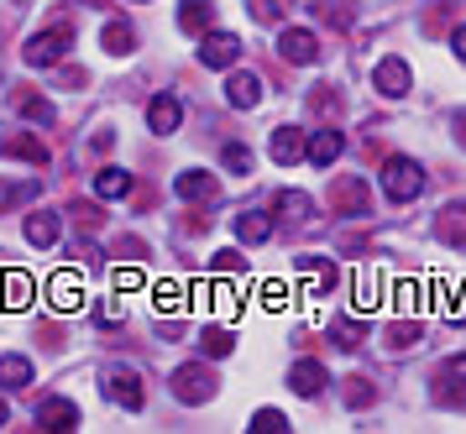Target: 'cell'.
<instances>
[{
    "mask_svg": "<svg viewBox=\"0 0 466 434\" xmlns=\"http://www.w3.org/2000/svg\"><path fill=\"white\" fill-rule=\"evenodd\" d=\"M68 47H74V21H68V16H53V26H43L37 37L26 42L22 58L32 63V68H53V63H64Z\"/></svg>",
    "mask_w": 466,
    "mask_h": 434,
    "instance_id": "obj_1",
    "label": "cell"
},
{
    "mask_svg": "<svg viewBox=\"0 0 466 434\" xmlns=\"http://www.w3.org/2000/svg\"><path fill=\"white\" fill-rule=\"evenodd\" d=\"M382 194H388L393 205L420 199L424 194V167L414 163V157H388V163H382Z\"/></svg>",
    "mask_w": 466,
    "mask_h": 434,
    "instance_id": "obj_2",
    "label": "cell"
},
{
    "mask_svg": "<svg viewBox=\"0 0 466 434\" xmlns=\"http://www.w3.org/2000/svg\"><path fill=\"white\" fill-rule=\"evenodd\" d=\"M294 272H299V298H309V304L340 283V267L325 262V257H294Z\"/></svg>",
    "mask_w": 466,
    "mask_h": 434,
    "instance_id": "obj_3",
    "label": "cell"
},
{
    "mask_svg": "<svg viewBox=\"0 0 466 434\" xmlns=\"http://www.w3.org/2000/svg\"><path fill=\"white\" fill-rule=\"evenodd\" d=\"M173 398H178V403H189V409H199V403H210L215 398V388H220V382H215V372L210 367H178V372H173Z\"/></svg>",
    "mask_w": 466,
    "mask_h": 434,
    "instance_id": "obj_4",
    "label": "cell"
},
{
    "mask_svg": "<svg viewBox=\"0 0 466 434\" xmlns=\"http://www.w3.org/2000/svg\"><path fill=\"white\" fill-rule=\"evenodd\" d=\"M278 53H283V63L309 68V63H319V37L309 26H283V32H278Z\"/></svg>",
    "mask_w": 466,
    "mask_h": 434,
    "instance_id": "obj_5",
    "label": "cell"
},
{
    "mask_svg": "<svg viewBox=\"0 0 466 434\" xmlns=\"http://www.w3.org/2000/svg\"><path fill=\"white\" fill-rule=\"evenodd\" d=\"M106 398L137 414V409H142V398H147V393H142V377L131 372V367H110V372H106Z\"/></svg>",
    "mask_w": 466,
    "mask_h": 434,
    "instance_id": "obj_6",
    "label": "cell"
},
{
    "mask_svg": "<svg viewBox=\"0 0 466 434\" xmlns=\"http://www.w3.org/2000/svg\"><path fill=\"white\" fill-rule=\"evenodd\" d=\"M372 84H378V95H388V100H403V95L414 89V74H409L403 58H382L378 68H372Z\"/></svg>",
    "mask_w": 466,
    "mask_h": 434,
    "instance_id": "obj_7",
    "label": "cell"
},
{
    "mask_svg": "<svg viewBox=\"0 0 466 434\" xmlns=\"http://www.w3.org/2000/svg\"><path fill=\"white\" fill-rule=\"evenodd\" d=\"M241 58V37H231V32H205V42H199V63L205 68H231V63Z\"/></svg>",
    "mask_w": 466,
    "mask_h": 434,
    "instance_id": "obj_8",
    "label": "cell"
},
{
    "mask_svg": "<svg viewBox=\"0 0 466 434\" xmlns=\"http://www.w3.org/2000/svg\"><path fill=\"white\" fill-rule=\"evenodd\" d=\"M47 304L58 314H74L85 304V278H79V272H58V278L47 283Z\"/></svg>",
    "mask_w": 466,
    "mask_h": 434,
    "instance_id": "obj_9",
    "label": "cell"
},
{
    "mask_svg": "<svg viewBox=\"0 0 466 434\" xmlns=\"http://www.w3.org/2000/svg\"><path fill=\"white\" fill-rule=\"evenodd\" d=\"M147 126L157 131V136H173V131L184 126V105L173 100V95H152V105H147Z\"/></svg>",
    "mask_w": 466,
    "mask_h": 434,
    "instance_id": "obj_10",
    "label": "cell"
},
{
    "mask_svg": "<svg viewBox=\"0 0 466 434\" xmlns=\"http://www.w3.org/2000/svg\"><path fill=\"white\" fill-rule=\"evenodd\" d=\"M262 89H268V84L241 68V74H231V84H226V100H231V110H257V105H262Z\"/></svg>",
    "mask_w": 466,
    "mask_h": 434,
    "instance_id": "obj_11",
    "label": "cell"
},
{
    "mask_svg": "<svg viewBox=\"0 0 466 434\" xmlns=\"http://www.w3.org/2000/svg\"><path fill=\"white\" fill-rule=\"evenodd\" d=\"M37 419H43V429H58V434L79 429V409H74L68 398H43V403H37Z\"/></svg>",
    "mask_w": 466,
    "mask_h": 434,
    "instance_id": "obj_12",
    "label": "cell"
},
{
    "mask_svg": "<svg viewBox=\"0 0 466 434\" xmlns=\"http://www.w3.org/2000/svg\"><path fill=\"white\" fill-rule=\"evenodd\" d=\"M173 194H178V199H189V205H199V199H215V173H205V167H189V173H178V178H173Z\"/></svg>",
    "mask_w": 466,
    "mask_h": 434,
    "instance_id": "obj_13",
    "label": "cell"
},
{
    "mask_svg": "<svg viewBox=\"0 0 466 434\" xmlns=\"http://www.w3.org/2000/svg\"><path fill=\"white\" fill-rule=\"evenodd\" d=\"M58 236H64V226H58V215H53V209H32V215H26V241H32V247H58Z\"/></svg>",
    "mask_w": 466,
    "mask_h": 434,
    "instance_id": "obj_14",
    "label": "cell"
},
{
    "mask_svg": "<svg viewBox=\"0 0 466 434\" xmlns=\"http://www.w3.org/2000/svg\"><path fill=\"white\" fill-rule=\"evenodd\" d=\"M325 382H330V377H325L319 361H294V372H289V388H294L299 398H319L325 393Z\"/></svg>",
    "mask_w": 466,
    "mask_h": 434,
    "instance_id": "obj_15",
    "label": "cell"
},
{
    "mask_svg": "<svg viewBox=\"0 0 466 434\" xmlns=\"http://www.w3.org/2000/svg\"><path fill=\"white\" fill-rule=\"evenodd\" d=\"M0 304H5V309H26V304H32V278H26L22 267L0 272Z\"/></svg>",
    "mask_w": 466,
    "mask_h": 434,
    "instance_id": "obj_16",
    "label": "cell"
},
{
    "mask_svg": "<svg viewBox=\"0 0 466 434\" xmlns=\"http://www.w3.org/2000/svg\"><path fill=\"white\" fill-rule=\"evenodd\" d=\"M340 131H330V126H325V131H315V136H309V142H304V157H309V163L315 167H330L340 157Z\"/></svg>",
    "mask_w": 466,
    "mask_h": 434,
    "instance_id": "obj_17",
    "label": "cell"
},
{
    "mask_svg": "<svg viewBox=\"0 0 466 434\" xmlns=\"http://www.w3.org/2000/svg\"><path fill=\"white\" fill-rule=\"evenodd\" d=\"M178 26L194 32V37H205L215 26V0H184V5H178Z\"/></svg>",
    "mask_w": 466,
    "mask_h": 434,
    "instance_id": "obj_18",
    "label": "cell"
},
{
    "mask_svg": "<svg viewBox=\"0 0 466 434\" xmlns=\"http://www.w3.org/2000/svg\"><path fill=\"white\" fill-rule=\"evenodd\" d=\"M330 199H336L340 215H367V184L361 178H336Z\"/></svg>",
    "mask_w": 466,
    "mask_h": 434,
    "instance_id": "obj_19",
    "label": "cell"
},
{
    "mask_svg": "<svg viewBox=\"0 0 466 434\" xmlns=\"http://www.w3.org/2000/svg\"><path fill=\"white\" fill-rule=\"evenodd\" d=\"M268 152H273V163H299V157H304V131H299V126H278Z\"/></svg>",
    "mask_w": 466,
    "mask_h": 434,
    "instance_id": "obj_20",
    "label": "cell"
},
{
    "mask_svg": "<svg viewBox=\"0 0 466 434\" xmlns=\"http://www.w3.org/2000/svg\"><path fill=\"white\" fill-rule=\"evenodd\" d=\"M231 226H236V236H241L247 247H262V241L273 236V220H268L262 209H241V215H236Z\"/></svg>",
    "mask_w": 466,
    "mask_h": 434,
    "instance_id": "obj_21",
    "label": "cell"
},
{
    "mask_svg": "<svg viewBox=\"0 0 466 434\" xmlns=\"http://www.w3.org/2000/svg\"><path fill=\"white\" fill-rule=\"evenodd\" d=\"M0 157H26V163H47V142H37V136H0Z\"/></svg>",
    "mask_w": 466,
    "mask_h": 434,
    "instance_id": "obj_22",
    "label": "cell"
},
{
    "mask_svg": "<svg viewBox=\"0 0 466 434\" xmlns=\"http://www.w3.org/2000/svg\"><path fill=\"white\" fill-rule=\"evenodd\" d=\"M95 194H100V199H127L131 194V173L127 167H106V173H95Z\"/></svg>",
    "mask_w": 466,
    "mask_h": 434,
    "instance_id": "obj_23",
    "label": "cell"
},
{
    "mask_svg": "<svg viewBox=\"0 0 466 434\" xmlns=\"http://www.w3.org/2000/svg\"><path fill=\"white\" fill-rule=\"evenodd\" d=\"M441 236L451 247H466V205H445L441 215Z\"/></svg>",
    "mask_w": 466,
    "mask_h": 434,
    "instance_id": "obj_24",
    "label": "cell"
},
{
    "mask_svg": "<svg viewBox=\"0 0 466 434\" xmlns=\"http://www.w3.org/2000/svg\"><path fill=\"white\" fill-rule=\"evenodd\" d=\"M441 398H466V356H451L445 361V372H441Z\"/></svg>",
    "mask_w": 466,
    "mask_h": 434,
    "instance_id": "obj_25",
    "label": "cell"
},
{
    "mask_svg": "<svg viewBox=\"0 0 466 434\" xmlns=\"http://www.w3.org/2000/svg\"><path fill=\"white\" fill-rule=\"evenodd\" d=\"M0 382L5 388H26L32 382V361L26 356H0Z\"/></svg>",
    "mask_w": 466,
    "mask_h": 434,
    "instance_id": "obj_26",
    "label": "cell"
},
{
    "mask_svg": "<svg viewBox=\"0 0 466 434\" xmlns=\"http://www.w3.org/2000/svg\"><path fill=\"white\" fill-rule=\"evenodd\" d=\"M16 110H22L26 121H37V126H53V105H47L43 95H26V89H16Z\"/></svg>",
    "mask_w": 466,
    "mask_h": 434,
    "instance_id": "obj_27",
    "label": "cell"
},
{
    "mask_svg": "<svg viewBox=\"0 0 466 434\" xmlns=\"http://www.w3.org/2000/svg\"><path fill=\"white\" fill-rule=\"evenodd\" d=\"M199 351L210 356V361H226V356L236 351V340H231V330H220V325H210V330H205V340H199Z\"/></svg>",
    "mask_w": 466,
    "mask_h": 434,
    "instance_id": "obj_28",
    "label": "cell"
},
{
    "mask_svg": "<svg viewBox=\"0 0 466 434\" xmlns=\"http://www.w3.org/2000/svg\"><path fill=\"white\" fill-rule=\"evenodd\" d=\"M100 42H106V53H116V58H121V53H131V47H137V32H131L127 21H110Z\"/></svg>",
    "mask_w": 466,
    "mask_h": 434,
    "instance_id": "obj_29",
    "label": "cell"
},
{
    "mask_svg": "<svg viewBox=\"0 0 466 434\" xmlns=\"http://www.w3.org/2000/svg\"><path fill=\"white\" fill-rule=\"evenodd\" d=\"M330 346L357 351V346H361V325H357V319H336V325H330Z\"/></svg>",
    "mask_w": 466,
    "mask_h": 434,
    "instance_id": "obj_30",
    "label": "cell"
},
{
    "mask_svg": "<svg viewBox=\"0 0 466 434\" xmlns=\"http://www.w3.org/2000/svg\"><path fill=\"white\" fill-rule=\"evenodd\" d=\"M351 5H357V0H319V21H330V26H351V16H357Z\"/></svg>",
    "mask_w": 466,
    "mask_h": 434,
    "instance_id": "obj_31",
    "label": "cell"
},
{
    "mask_svg": "<svg viewBox=\"0 0 466 434\" xmlns=\"http://www.w3.org/2000/svg\"><path fill=\"white\" fill-rule=\"evenodd\" d=\"M372 398H378V388H372L367 377H346V403H351V409H367Z\"/></svg>",
    "mask_w": 466,
    "mask_h": 434,
    "instance_id": "obj_32",
    "label": "cell"
},
{
    "mask_svg": "<svg viewBox=\"0 0 466 434\" xmlns=\"http://www.w3.org/2000/svg\"><path fill=\"white\" fill-rule=\"evenodd\" d=\"M252 434H289V419L278 414V409H262V414L252 419Z\"/></svg>",
    "mask_w": 466,
    "mask_h": 434,
    "instance_id": "obj_33",
    "label": "cell"
},
{
    "mask_svg": "<svg viewBox=\"0 0 466 434\" xmlns=\"http://www.w3.org/2000/svg\"><path fill=\"white\" fill-rule=\"evenodd\" d=\"M278 209H289L294 220H304V215H309V194H294V188H283V194H278Z\"/></svg>",
    "mask_w": 466,
    "mask_h": 434,
    "instance_id": "obj_34",
    "label": "cell"
},
{
    "mask_svg": "<svg viewBox=\"0 0 466 434\" xmlns=\"http://www.w3.org/2000/svg\"><path fill=\"white\" fill-rule=\"evenodd\" d=\"M157 309L184 314V288H178V283H157Z\"/></svg>",
    "mask_w": 466,
    "mask_h": 434,
    "instance_id": "obj_35",
    "label": "cell"
},
{
    "mask_svg": "<svg viewBox=\"0 0 466 434\" xmlns=\"http://www.w3.org/2000/svg\"><path fill=\"white\" fill-rule=\"evenodd\" d=\"M241 267H247V262H241V251H231V247L210 257V272H241Z\"/></svg>",
    "mask_w": 466,
    "mask_h": 434,
    "instance_id": "obj_36",
    "label": "cell"
},
{
    "mask_svg": "<svg viewBox=\"0 0 466 434\" xmlns=\"http://www.w3.org/2000/svg\"><path fill=\"white\" fill-rule=\"evenodd\" d=\"M121 314H127V304H121V298H116V293H110L106 304H100V309H95V319H100V325H121Z\"/></svg>",
    "mask_w": 466,
    "mask_h": 434,
    "instance_id": "obj_37",
    "label": "cell"
},
{
    "mask_svg": "<svg viewBox=\"0 0 466 434\" xmlns=\"http://www.w3.org/2000/svg\"><path fill=\"white\" fill-rule=\"evenodd\" d=\"M226 167H231V173H247V167H252V152H247V146H226Z\"/></svg>",
    "mask_w": 466,
    "mask_h": 434,
    "instance_id": "obj_38",
    "label": "cell"
},
{
    "mask_svg": "<svg viewBox=\"0 0 466 434\" xmlns=\"http://www.w3.org/2000/svg\"><path fill=\"white\" fill-rule=\"evenodd\" d=\"M147 278H142V267H116V288L121 293H131V288H142Z\"/></svg>",
    "mask_w": 466,
    "mask_h": 434,
    "instance_id": "obj_39",
    "label": "cell"
},
{
    "mask_svg": "<svg viewBox=\"0 0 466 434\" xmlns=\"http://www.w3.org/2000/svg\"><path fill=\"white\" fill-rule=\"evenodd\" d=\"M252 21H278V0H247Z\"/></svg>",
    "mask_w": 466,
    "mask_h": 434,
    "instance_id": "obj_40",
    "label": "cell"
},
{
    "mask_svg": "<svg viewBox=\"0 0 466 434\" xmlns=\"http://www.w3.org/2000/svg\"><path fill=\"white\" fill-rule=\"evenodd\" d=\"M262 304H268V309H283V304H289V298H283V283H262Z\"/></svg>",
    "mask_w": 466,
    "mask_h": 434,
    "instance_id": "obj_41",
    "label": "cell"
},
{
    "mask_svg": "<svg viewBox=\"0 0 466 434\" xmlns=\"http://www.w3.org/2000/svg\"><path fill=\"white\" fill-rule=\"evenodd\" d=\"M451 47H456V58L466 63V26H456V37H451Z\"/></svg>",
    "mask_w": 466,
    "mask_h": 434,
    "instance_id": "obj_42",
    "label": "cell"
},
{
    "mask_svg": "<svg viewBox=\"0 0 466 434\" xmlns=\"http://www.w3.org/2000/svg\"><path fill=\"white\" fill-rule=\"evenodd\" d=\"M456 142L466 146V116H456Z\"/></svg>",
    "mask_w": 466,
    "mask_h": 434,
    "instance_id": "obj_43",
    "label": "cell"
},
{
    "mask_svg": "<svg viewBox=\"0 0 466 434\" xmlns=\"http://www.w3.org/2000/svg\"><path fill=\"white\" fill-rule=\"evenodd\" d=\"M0 424H5V393H0Z\"/></svg>",
    "mask_w": 466,
    "mask_h": 434,
    "instance_id": "obj_44",
    "label": "cell"
}]
</instances>
